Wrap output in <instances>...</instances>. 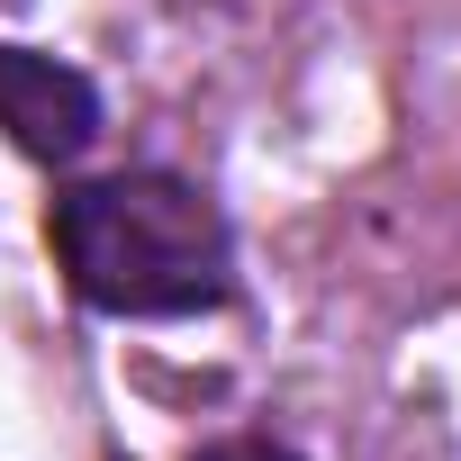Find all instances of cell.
I'll list each match as a JSON object with an SVG mask.
<instances>
[{"label":"cell","instance_id":"cell-1","mask_svg":"<svg viewBox=\"0 0 461 461\" xmlns=\"http://www.w3.org/2000/svg\"><path fill=\"white\" fill-rule=\"evenodd\" d=\"M55 263L109 317H199L236 290V245L199 181L181 172H109L55 199Z\"/></svg>","mask_w":461,"mask_h":461},{"label":"cell","instance_id":"cell-2","mask_svg":"<svg viewBox=\"0 0 461 461\" xmlns=\"http://www.w3.org/2000/svg\"><path fill=\"white\" fill-rule=\"evenodd\" d=\"M0 127H10L19 154H37V163H73L100 136V91L73 64L37 55V46H0Z\"/></svg>","mask_w":461,"mask_h":461},{"label":"cell","instance_id":"cell-3","mask_svg":"<svg viewBox=\"0 0 461 461\" xmlns=\"http://www.w3.org/2000/svg\"><path fill=\"white\" fill-rule=\"evenodd\" d=\"M199 461H299V452H281V443H217V452H199Z\"/></svg>","mask_w":461,"mask_h":461}]
</instances>
